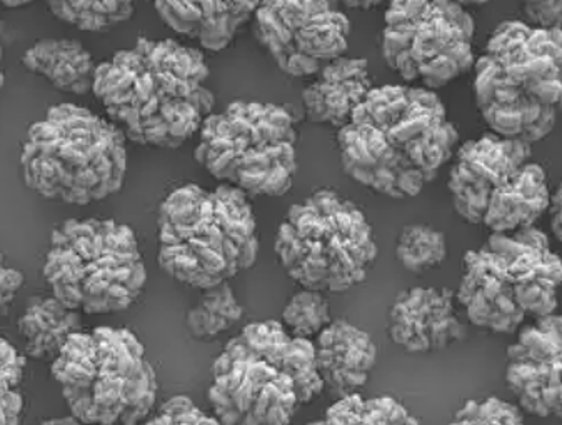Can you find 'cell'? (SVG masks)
<instances>
[{
    "label": "cell",
    "mask_w": 562,
    "mask_h": 425,
    "mask_svg": "<svg viewBox=\"0 0 562 425\" xmlns=\"http://www.w3.org/2000/svg\"><path fill=\"white\" fill-rule=\"evenodd\" d=\"M209 74L201 51L175 38L139 37L95 67L92 93L127 141L179 149L214 112Z\"/></svg>",
    "instance_id": "cell-1"
},
{
    "label": "cell",
    "mask_w": 562,
    "mask_h": 425,
    "mask_svg": "<svg viewBox=\"0 0 562 425\" xmlns=\"http://www.w3.org/2000/svg\"><path fill=\"white\" fill-rule=\"evenodd\" d=\"M472 70L475 108L493 134L531 146L551 134L562 101L561 31L501 22Z\"/></svg>",
    "instance_id": "cell-2"
},
{
    "label": "cell",
    "mask_w": 562,
    "mask_h": 425,
    "mask_svg": "<svg viewBox=\"0 0 562 425\" xmlns=\"http://www.w3.org/2000/svg\"><path fill=\"white\" fill-rule=\"evenodd\" d=\"M157 262L188 288H214L250 269L259 235L249 195L223 183L212 191L186 183L170 192L157 217Z\"/></svg>",
    "instance_id": "cell-3"
},
{
    "label": "cell",
    "mask_w": 562,
    "mask_h": 425,
    "mask_svg": "<svg viewBox=\"0 0 562 425\" xmlns=\"http://www.w3.org/2000/svg\"><path fill=\"white\" fill-rule=\"evenodd\" d=\"M121 128L91 109L59 104L25 135L21 172L25 186L49 201L91 205L117 194L127 174Z\"/></svg>",
    "instance_id": "cell-4"
},
{
    "label": "cell",
    "mask_w": 562,
    "mask_h": 425,
    "mask_svg": "<svg viewBox=\"0 0 562 425\" xmlns=\"http://www.w3.org/2000/svg\"><path fill=\"white\" fill-rule=\"evenodd\" d=\"M50 372L79 424L136 425L147 421L156 405V370L127 328L72 334Z\"/></svg>",
    "instance_id": "cell-5"
},
{
    "label": "cell",
    "mask_w": 562,
    "mask_h": 425,
    "mask_svg": "<svg viewBox=\"0 0 562 425\" xmlns=\"http://www.w3.org/2000/svg\"><path fill=\"white\" fill-rule=\"evenodd\" d=\"M44 279L54 298L86 315L133 307L146 288L139 241L111 219H69L50 235Z\"/></svg>",
    "instance_id": "cell-6"
},
{
    "label": "cell",
    "mask_w": 562,
    "mask_h": 425,
    "mask_svg": "<svg viewBox=\"0 0 562 425\" xmlns=\"http://www.w3.org/2000/svg\"><path fill=\"white\" fill-rule=\"evenodd\" d=\"M274 253L299 288L324 294L364 282L379 250L364 212L336 191L319 189L289 209Z\"/></svg>",
    "instance_id": "cell-7"
},
{
    "label": "cell",
    "mask_w": 562,
    "mask_h": 425,
    "mask_svg": "<svg viewBox=\"0 0 562 425\" xmlns=\"http://www.w3.org/2000/svg\"><path fill=\"white\" fill-rule=\"evenodd\" d=\"M194 159L247 195L281 198L297 174V131L282 105L236 101L202 122Z\"/></svg>",
    "instance_id": "cell-8"
},
{
    "label": "cell",
    "mask_w": 562,
    "mask_h": 425,
    "mask_svg": "<svg viewBox=\"0 0 562 425\" xmlns=\"http://www.w3.org/2000/svg\"><path fill=\"white\" fill-rule=\"evenodd\" d=\"M475 22L454 0H389L381 54L406 83L438 90L472 70Z\"/></svg>",
    "instance_id": "cell-9"
},
{
    "label": "cell",
    "mask_w": 562,
    "mask_h": 425,
    "mask_svg": "<svg viewBox=\"0 0 562 425\" xmlns=\"http://www.w3.org/2000/svg\"><path fill=\"white\" fill-rule=\"evenodd\" d=\"M351 122L374 125L385 146L427 183L451 163L459 144V132L449 122L445 102L436 90L413 83L372 86L364 101L352 112Z\"/></svg>",
    "instance_id": "cell-10"
},
{
    "label": "cell",
    "mask_w": 562,
    "mask_h": 425,
    "mask_svg": "<svg viewBox=\"0 0 562 425\" xmlns=\"http://www.w3.org/2000/svg\"><path fill=\"white\" fill-rule=\"evenodd\" d=\"M252 34L281 72L304 79L346 56L351 21L339 0H259Z\"/></svg>",
    "instance_id": "cell-11"
},
{
    "label": "cell",
    "mask_w": 562,
    "mask_h": 425,
    "mask_svg": "<svg viewBox=\"0 0 562 425\" xmlns=\"http://www.w3.org/2000/svg\"><path fill=\"white\" fill-rule=\"evenodd\" d=\"M211 373L207 398L220 424L285 425L301 405L291 377L239 336L215 357Z\"/></svg>",
    "instance_id": "cell-12"
},
{
    "label": "cell",
    "mask_w": 562,
    "mask_h": 425,
    "mask_svg": "<svg viewBox=\"0 0 562 425\" xmlns=\"http://www.w3.org/2000/svg\"><path fill=\"white\" fill-rule=\"evenodd\" d=\"M531 144L487 132L454 153L448 189L452 208L462 221L483 224L494 189L531 160Z\"/></svg>",
    "instance_id": "cell-13"
},
{
    "label": "cell",
    "mask_w": 562,
    "mask_h": 425,
    "mask_svg": "<svg viewBox=\"0 0 562 425\" xmlns=\"http://www.w3.org/2000/svg\"><path fill=\"white\" fill-rule=\"evenodd\" d=\"M344 174L375 194L391 199L416 198L427 186L413 169L385 146L381 132L366 122H349L337 131Z\"/></svg>",
    "instance_id": "cell-14"
},
{
    "label": "cell",
    "mask_w": 562,
    "mask_h": 425,
    "mask_svg": "<svg viewBox=\"0 0 562 425\" xmlns=\"http://www.w3.org/2000/svg\"><path fill=\"white\" fill-rule=\"evenodd\" d=\"M387 334L406 353H435L468 339V327L456 312L454 292L413 288L394 299Z\"/></svg>",
    "instance_id": "cell-15"
},
{
    "label": "cell",
    "mask_w": 562,
    "mask_h": 425,
    "mask_svg": "<svg viewBox=\"0 0 562 425\" xmlns=\"http://www.w3.org/2000/svg\"><path fill=\"white\" fill-rule=\"evenodd\" d=\"M462 267L454 298L465 309L469 322L497 336L516 334L526 314L514 299L506 259L486 246L465 253Z\"/></svg>",
    "instance_id": "cell-16"
},
{
    "label": "cell",
    "mask_w": 562,
    "mask_h": 425,
    "mask_svg": "<svg viewBox=\"0 0 562 425\" xmlns=\"http://www.w3.org/2000/svg\"><path fill=\"white\" fill-rule=\"evenodd\" d=\"M316 369L330 398L361 391L378 362V346L368 333L344 318L330 321L313 339Z\"/></svg>",
    "instance_id": "cell-17"
},
{
    "label": "cell",
    "mask_w": 562,
    "mask_h": 425,
    "mask_svg": "<svg viewBox=\"0 0 562 425\" xmlns=\"http://www.w3.org/2000/svg\"><path fill=\"white\" fill-rule=\"evenodd\" d=\"M259 0H154L160 21L179 35L221 53L252 21Z\"/></svg>",
    "instance_id": "cell-18"
},
{
    "label": "cell",
    "mask_w": 562,
    "mask_h": 425,
    "mask_svg": "<svg viewBox=\"0 0 562 425\" xmlns=\"http://www.w3.org/2000/svg\"><path fill=\"white\" fill-rule=\"evenodd\" d=\"M372 86L368 60L340 56L326 64L302 90V108L314 124L339 131L351 122L352 112Z\"/></svg>",
    "instance_id": "cell-19"
},
{
    "label": "cell",
    "mask_w": 562,
    "mask_h": 425,
    "mask_svg": "<svg viewBox=\"0 0 562 425\" xmlns=\"http://www.w3.org/2000/svg\"><path fill=\"white\" fill-rule=\"evenodd\" d=\"M239 339L291 377L299 404H310L323 394L313 339L292 336L279 321L252 322L240 331Z\"/></svg>",
    "instance_id": "cell-20"
},
{
    "label": "cell",
    "mask_w": 562,
    "mask_h": 425,
    "mask_svg": "<svg viewBox=\"0 0 562 425\" xmlns=\"http://www.w3.org/2000/svg\"><path fill=\"white\" fill-rule=\"evenodd\" d=\"M551 191L548 176L539 164L519 167L506 182L494 189L490 198L484 227L499 234L535 225L548 212Z\"/></svg>",
    "instance_id": "cell-21"
},
{
    "label": "cell",
    "mask_w": 562,
    "mask_h": 425,
    "mask_svg": "<svg viewBox=\"0 0 562 425\" xmlns=\"http://www.w3.org/2000/svg\"><path fill=\"white\" fill-rule=\"evenodd\" d=\"M506 384L526 414L561 417L562 359H542L513 344L507 349Z\"/></svg>",
    "instance_id": "cell-22"
},
{
    "label": "cell",
    "mask_w": 562,
    "mask_h": 425,
    "mask_svg": "<svg viewBox=\"0 0 562 425\" xmlns=\"http://www.w3.org/2000/svg\"><path fill=\"white\" fill-rule=\"evenodd\" d=\"M22 64L29 72L49 80L57 90L76 96L92 92L98 66L79 41L42 38L25 51Z\"/></svg>",
    "instance_id": "cell-23"
},
{
    "label": "cell",
    "mask_w": 562,
    "mask_h": 425,
    "mask_svg": "<svg viewBox=\"0 0 562 425\" xmlns=\"http://www.w3.org/2000/svg\"><path fill=\"white\" fill-rule=\"evenodd\" d=\"M18 328L29 356L54 360L67 339L82 331V314L54 295H35L25 304Z\"/></svg>",
    "instance_id": "cell-24"
},
{
    "label": "cell",
    "mask_w": 562,
    "mask_h": 425,
    "mask_svg": "<svg viewBox=\"0 0 562 425\" xmlns=\"http://www.w3.org/2000/svg\"><path fill=\"white\" fill-rule=\"evenodd\" d=\"M244 317V307L229 282L204 289L201 299L186 314V327L194 339L212 340L227 333Z\"/></svg>",
    "instance_id": "cell-25"
},
{
    "label": "cell",
    "mask_w": 562,
    "mask_h": 425,
    "mask_svg": "<svg viewBox=\"0 0 562 425\" xmlns=\"http://www.w3.org/2000/svg\"><path fill=\"white\" fill-rule=\"evenodd\" d=\"M136 0H46L59 21L86 32H104L134 14Z\"/></svg>",
    "instance_id": "cell-26"
},
{
    "label": "cell",
    "mask_w": 562,
    "mask_h": 425,
    "mask_svg": "<svg viewBox=\"0 0 562 425\" xmlns=\"http://www.w3.org/2000/svg\"><path fill=\"white\" fill-rule=\"evenodd\" d=\"M448 243L445 232L430 225H406L396 244V259L407 272L424 273L445 262Z\"/></svg>",
    "instance_id": "cell-27"
},
{
    "label": "cell",
    "mask_w": 562,
    "mask_h": 425,
    "mask_svg": "<svg viewBox=\"0 0 562 425\" xmlns=\"http://www.w3.org/2000/svg\"><path fill=\"white\" fill-rule=\"evenodd\" d=\"M330 307L323 292L301 289L282 311L281 324L292 336L314 339L330 324Z\"/></svg>",
    "instance_id": "cell-28"
},
{
    "label": "cell",
    "mask_w": 562,
    "mask_h": 425,
    "mask_svg": "<svg viewBox=\"0 0 562 425\" xmlns=\"http://www.w3.org/2000/svg\"><path fill=\"white\" fill-rule=\"evenodd\" d=\"M25 357L9 340L0 337V425H15L24 414Z\"/></svg>",
    "instance_id": "cell-29"
},
{
    "label": "cell",
    "mask_w": 562,
    "mask_h": 425,
    "mask_svg": "<svg viewBox=\"0 0 562 425\" xmlns=\"http://www.w3.org/2000/svg\"><path fill=\"white\" fill-rule=\"evenodd\" d=\"M525 422V412L517 405L501 399L468 401L452 417L456 425H519Z\"/></svg>",
    "instance_id": "cell-30"
},
{
    "label": "cell",
    "mask_w": 562,
    "mask_h": 425,
    "mask_svg": "<svg viewBox=\"0 0 562 425\" xmlns=\"http://www.w3.org/2000/svg\"><path fill=\"white\" fill-rule=\"evenodd\" d=\"M517 344L542 359H562V318L551 314L536 317L535 324L522 328Z\"/></svg>",
    "instance_id": "cell-31"
},
{
    "label": "cell",
    "mask_w": 562,
    "mask_h": 425,
    "mask_svg": "<svg viewBox=\"0 0 562 425\" xmlns=\"http://www.w3.org/2000/svg\"><path fill=\"white\" fill-rule=\"evenodd\" d=\"M153 425H214L220 424L214 415L202 412L191 399L186 395H176L160 405L157 414L147 418Z\"/></svg>",
    "instance_id": "cell-32"
},
{
    "label": "cell",
    "mask_w": 562,
    "mask_h": 425,
    "mask_svg": "<svg viewBox=\"0 0 562 425\" xmlns=\"http://www.w3.org/2000/svg\"><path fill=\"white\" fill-rule=\"evenodd\" d=\"M416 417L393 398L362 399L359 425H416Z\"/></svg>",
    "instance_id": "cell-33"
},
{
    "label": "cell",
    "mask_w": 562,
    "mask_h": 425,
    "mask_svg": "<svg viewBox=\"0 0 562 425\" xmlns=\"http://www.w3.org/2000/svg\"><path fill=\"white\" fill-rule=\"evenodd\" d=\"M522 12L531 27L561 31L562 0H522Z\"/></svg>",
    "instance_id": "cell-34"
},
{
    "label": "cell",
    "mask_w": 562,
    "mask_h": 425,
    "mask_svg": "<svg viewBox=\"0 0 562 425\" xmlns=\"http://www.w3.org/2000/svg\"><path fill=\"white\" fill-rule=\"evenodd\" d=\"M24 273L9 266L4 254L0 253V317L8 314L15 295L24 288Z\"/></svg>",
    "instance_id": "cell-35"
},
{
    "label": "cell",
    "mask_w": 562,
    "mask_h": 425,
    "mask_svg": "<svg viewBox=\"0 0 562 425\" xmlns=\"http://www.w3.org/2000/svg\"><path fill=\"white\" fill-rule=\"evenodd\" d=\"M549 215H551V231L555 239L561 243L562 241V194L561 187L555 189L554 194H551L548 208Z\"/></svg>",
    "instance_id": "cell-36"
},
{
    "label": "cell",
    "mask_w": 562,
    "mask_h": 425,
    "mask_svg": "<svg viewBox=\"0 0 562 425\" xmlns=\"http://www.w3.org/2000/svg\"><path fill=\"white\" fill-rule=\"evenodd\" d=\"M385 2H389V0H339V4L342 8L361 9V11L379 8V5L385 4Z\"/></svg>",
    "instance_id": "cell-37"
},
{
    "label": "cell",
    "mask_w": 562,
    "mask_h": 425,
    "mask_svg": "<svg viewBox=\"0 0 562 425\" xmlns=\"http://www.w3.org/2000/svg\"><path fill=\"white\" fill-rule=\"evenodd\" d=\"M454 2H458V4L462 5V8L469 9L480 8V5H486L487 2H491V0H454Z\"/></svg>",
    "instance_id": "cell-38"
},
{
    "label": "cell",
    "mask_w": 562,
    "mask_h": 425,
    "mask_svg": "<svg viewBox=\"0 0 562 425\" xmlns=\"http://www.w3.org/2000/svg\"><path fill=\"white\" fill-rule=\"evenodd\" d=\"M34 0H0V5L4 8H22V5L32 4Z\"/></svg>",
    "instance_id": "cell-39"
},
{
    "label": "cell",
    "mask_w": 562,
    "mask_h": 425,
    "mask_svg": "<svg viewBox=\"0 0 562 425\" xmlns=\"http://www.w3.org/2000/svg\"><path fill=\"white\" fill-rule=\"evenodd\" d=\"M2 57H4V53H2V47H0V89L4 86V72H2Z\"/></svg>",
    "instance_id": "cell-40"
}]
</instances>
